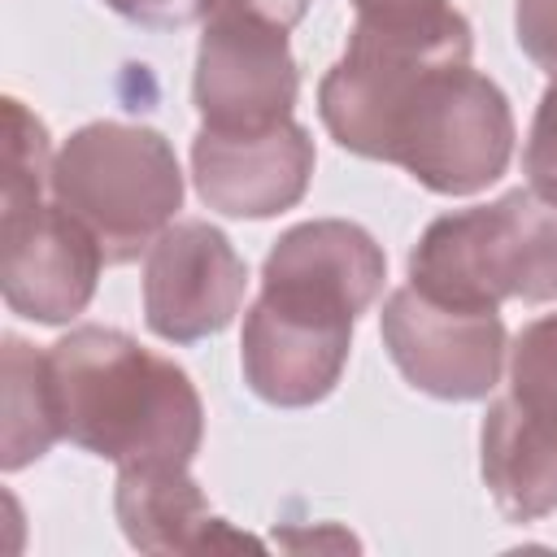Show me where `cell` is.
Masks as SVG:
<instances>
[{"mask_svg":"<svg viewBox=\"0 0 557 557\" xmlns=\"http://www.w3.org/2000/svg\"><path fill=\"white\" fill-rule=\"evenodd\" d=\"M4 440H0V466L13 474L44 457L57 440V405H52V379H48V352H35L22 335H4Z\"/></svg>","mask_w":557,"mask_h":557,"instance_id":"14","label":"cell"},{"mask_svg":"<svg viewBox=\"0 0 557 557\" xmlns=\"http://www.w3.org/2000/svg\"><path fill=\"white\" fill-rule=\"evenodd\" d=\"M113 509L139 553H261V540L209 509L187 466H122Z\"/></svg>","mask_w":557,"mask_h":557,"instance_id":"12","label":"cell"},{"mask_svg":"<svg viewBox=\"0 0 557 557\" xmlns=\"http://www.w3.org/2000/svg\"><path fill=\"white\" fill-rule=\"evenodd\" d=\"M387 278L374 235L344 218H313L274 239L261 261V292L339 318H361Z\"/></svg>","mask_w":557,"mask_h":557,"instance_id":"11","label":"cell"},{"mask_svg":"<svg viewBox=\"0 0 557 557\" xmlns=\"http://www.w3.org/2000/svg\"><path fill=\"white\" fill-rule=\"evenodd\" d=\"M522 165H527V174H531V187L557 196V74H553V83L544 87V96H540V104H535V117H531V131H527Z\"/></svg>","mask_w":557,"mask_h":557,"instance_id":"17","label":"cell"},{"mask_svg":"<svg viewBox=\"0 0 557 557\" xmlns=\"http://www.w3.org/2000/svg\"><path fill=\"white\" fill-rule=\"evenodd\" d=\"M352 348V318L257 296L244 313L239 361L248 387L278 409H305L335 392Z\"/></svg>","mask_w":557,"mask_h":557,"instance_id":"9","label":"cell"},{"mask_svg":"<svg viewBox=\"0 0 557 557\" xmlns=\"http://www.w3.org/2000/svg\"><path fill=\"white\" fill-rule=\"evenodd\" d=\"M352 9H357V22L383 26V30H426L457 13L448 0H352Z\"/></svg>","mask_w":557,"mask_h":557,"instance_id":"18","label":"cell"},{"mask_svg":"<svg viewBox=\"0 0 557 557\" xmlns=\"http://www.w3.org/2000/svg\"><path fill=\"white\" fill-rule=\"evenodd\" d=\"M479 461L492 505L509 522H535L557 509V426L522 409L509 392L487 405Z\"/></svg>","mask_w":557,"mask_h":557,"instance_id":"13","label":"cell"},{"mask_svg":"<svg viewBox=\"0 0 557 557\" xmlns=\"http://www.w3.org/2000/svg\"><path fill=\"white\" fill-rule=\"evenodd\" d=\"M248 287V265L231 239L200 222H170L144 257V322L170 344L218 335L235 322Z\"/></svg>","mask_w":557,"mask_h":557,"instance_id":"7","label":"cell"},{"mask_svg":"<svg viewBox=\"0 0 557 557\" xmlns=\"http://www.w3.org/2000/svg\"><path fill=\"white\" fill-rule=\"evenodd\" d=\"M117 17L139 26H187L200 17V0H104Z\"/></svg>","mask_w":557,"mask_h":557,"instance_id":"21","label":"cell"},{"mask_svg":"<svg viewBox=\"0 0 557 557\" xmlns=\"http://www.w3.org/2000/svg\"><path fill=\"white\" fill-rule=\"evenodd\" d=\"M52 161L44 122L17 96H4V209L35 205L52 187Z\"/></svg>","mask_w":557,"mask_h":557,"instance_id":"15","label":"cell"},{"mask_svg":"<svg viewBox=\"0 0 557 557\" xmlns=\"http://www.w3.org/2000/svg\"><path fill=\"white\" fill-rule=\"evenodd\" d=\"M409 287L479 313L505 300H557V196L513 187L492 205L435 218L409 252Z\"/></svg>","mask_w":557,"mask_h":557,"instance_id":"2","label":"cell"},{"mask_svg":"<svg viewBox=\"0 0 557 557\" xmlns=\"http://www.w3.org/2000/svg\"><path fill=\"white\" fill-rule=\"evenodd\" d=\"M313 174V139L300 122L265 131H209L191 139V183L213 213L274 218L300 205Z\"/></svg>","mask_w":557,"mask_h":557,"instance_id":"10","label":"cell"},{"mask_svg":"<svg viewBox=\"0 0 557 557\" xmlns=\"http://www.w3.org/2000/svg\"><path fill=\"white\" fill-rule=\"evenodd\" d=\"M513 157V113L505 91L470 61L422 70L400 96L383 161L400 165L435 196H474Z\"/></svg>","mask_w":557,"mask_h":557,"instance_id":"4","label":"cell"},{"mask_svg":"<svg viewBox=\"0 0 557 557\" xmlns=\"http://www.w3.org/2000/svg\"><path fill=\"white\" fill-rule=\"evenodd\" d=\"M104 252L96 235L61 205H22L0 218V292L30 322L61 326L78 318L100 278Z\"/></svg>","mask_w":557,"mask_h":557,"instance_id":"8","label":"cell"},{"mask_svg":"<svg viewBox=\"0 0 557 557\" xmlns=\"http://www.w3.org/2000/svg\"><path fill=\"white\" fill-rule=\"evenodd\" d=\"M313 0H200V17H257V22H270V26H283L292 30L305 13H309Z\"/></svg>","mask_w":557,"mask_h":557,"instance_id":"20","label":"cell"},{"mask_svg":"<svg viewBox=\"0 0 557 557\" xmlns=\"http://www.w3.org/2000/svg\"><path fill=\"white\" fill-rule=\"evenodd\" d=\"M61 440L117 466H191L205 435L196 383L113 326H78L48 348Z\"/></svg>","mask_w":557,"mask_h":557,"instance_id":"1","label":"cell"},{"mask_svg":"<svg viewBox=\"0 0 557 557\" xmlns=\"http://www.w3.org/2000/svg\"><path fill=\"white\" fill-rule=\"evenodd\" d=\"M52 200L96 235L104 265H126L183 209V170L161 131L87 122L52 161Z\"/></svg>","mask_w":557,"mask_h":557,"instance_id":"3","label":"cell"},{"mask_svg":"<svg viewBox=\"0 0 557 557\" xmlns=\"http://www.w3.org/2000/svg\"><path fill=\"white\" fill-rule=\"evenodd\" d=\"M518 48L548 74H557V0H518L513 4Z\"/></svg>","mask_w":557,"mask_h":557,"instance_id":"19","label":"cell"},{"mask_svg":"<svg viewBox=\"0 0 557 557\" xmlns=\"http://www.w3.org/2000/svg\"><path fill=\"white\" fill-rule=\"evenodd\" d=\"M300 70L287 30L257 17H205L191 100L209 131H265L292 117Z\"/></svg>","mask_w":557,"mask_h":557,"instance_id":"6","label":"cell"},{"mask_svg":"<svg viewBox=\"0 0 557 557\" xmlns=\"http://www.w3.org/2000/svg\"><path fill=\"white\" fill-rule=\"evenodd\" d=\"M509 396L557 426V313L527 322L509 348Z\"/></svg>","mask_w":557,"mask_h":557,"instance_id":"16","label":"cell"},{"mask_svg":"<svg viewBox=\"0 0 557 557\" xmlns=\"http://www.w3.org/2000/svg\"><path fill=\"white\" fill-rule=\"evenodd\" d=\"M379 331L405 383L435 400H483L500 383L509 352L500 313L435 305L405 283L387 296Z\"/></svg>","mask_w":557,"mask_h":557,"instance_id":"5","label":"cell"}]
</instances>
